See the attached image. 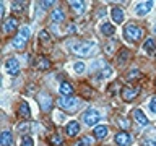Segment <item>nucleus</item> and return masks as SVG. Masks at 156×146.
<instances>
[{"mask_svg": "<svg viewBox=\"0 0 156 146\" xmlns=\"http://www.w3.org/2000/svg\"><path fill=\"white\" fill-rule=\"evenodd\" d=\"M124 34H125V39L130 42H138L141 36H143V29H141L138 24L135 23H130L127 24V26L124 28Z\"/></svg>", "mask_w": 156, "mask_h": 146, "instance_id": "obj_1", "label": "nucleus"}, {"mask_svg": "<svg viewBox=\"0 0 156 146\" xmlns=\"http://www.w3.org/2000/svg\"><path fill=\"white\" fill-rule=\"evenodd\" d=\"M29 36H31V31H29V28H28V26H23V28L18 31L16 36H15L12 46H13L15 49H20V50H21V49L26 46V41L29 39Z\"/></svg>", "mask_w": 156, "mask_h": 146, "instance_id": "obj_2", "label": "nucleus"}, {"mask_svg": "<svg viewBox=\"0 0 156 146\" xmlns=\"http://www.w3.org/2000/svg\"><path fill=\"white\" fill-rule=\"evenodd\" d=\"M57 104H58V107H62V109H65L68 112H75V107L78 106V99L76 97H72V96H63L57 101Z\"/></svg>", "mask_w": 156, "mask_h": 146, "instance_id": "obj_3", "label": "nucleus"}, {"mask_svg": "<svg viewBox=\"0 0 156 146\" xmlns=\"http://www.w3.org/2000/svg\"><path fill=\"white\" fill-rule=\"evenodd\" d=\"M72 50L76 54V55H81V57H88L93 50L91 44L90 42H76L72 46Z\"/></svg>", "mask_w": 156, "mask_h": 146, "instance_id": "obj_4", "label": "nucleus"}, {"mask_svg": "<svg viewBox=\"0 0 156 146\" xmlns=\"http://www.w3.org/2000/svg\"><path fill=\"white\" fill-rule=\"evenodd\" d=\"M99 119H101V114H99L98 110H94V109L86 110V114L83 115V120H85V123L90 125V127H94L98 122H99Z\"/></svg>", "mask_w": 156, "mask_h": 146, "instance_id": "obj_5", "label": "nucleus"}, {"mask_svg": "<svg viewBox=\"0 0 156 146\" xmlns=\"http://www.w3.org/2000/svg\"><path fill=\"white\" fill-rule=\"evenodd\" d=\"M5 71H8L10 75H16V73L20 71V63L16 58H8L7 62H5Z\"/></svg>", "mask_w": 156, "mask_h": 146, "instance_id": "obj_6", "label": "nucleus"}, {"mask_svg": "<svg viewBox=\"0 0 156 146\" xmlns=\"http://www.w3.org/2000/svg\"><path fill=\"white\" fill-rule=\"evenodd\" d=\"M138 92H140V88H130V86H127L122 89V97H124L125 101H133L136 96H138Z\"/></svg>", "mask_w": 156, "mask_h": 146, "instance_id": "obj_7", "label": "nucleus"}, {"mask_svg": "<svg viewBox=\"0 0 156 146\" xmlns=\"http://www.w3.org/2000/svg\"><path fill=\"white\" fill-rule=\"evenodd\" d=\"M115 143L119 146H129L132 143L130 133H127V131H119V133L115 135Z\"/></svg>", "mask_w": 156, "mask_h": 146, "instance_id": "obj_8", "label": "nucleus"}, {"mask_svg": "<svg viewBox=\"0 0 156 146\" xmlns=\"http://www.w3.org/2000/svg\"><path fill=\"white\" fill-rule=\"evenodd\" d=\"M133 119L136 120V123H138L140 127H146V125H148V119H146V115L143 114V110H140V109L133 110Z\"/></svg>", "mask_w": 156, "mask_h": 146, "instance_id": "obj_9", "label": "nucleus"}, {"mask_svg": "<svg viewBox=\"0 0 156 146\" xmlns=\"http://www.w3.org/2000/svg\"><path fill=\"white\" fill-rule=\"evenodd\" d=\"M153 8V2H141V3H138L136 5V8H135V12H136V15H146L150 12V10Z\"/></svg>", "mask_w": 156, "mask_h": 146, "instance_id": "obj_10", "label": "nucleus"}, {"mask_svg": "<svg viewBox=\"0 0 156 146\" xmlns=\"http://www.w3.org/2000/svg\"><path fill=\"white\" fill-rule=\"evenodd\" d=\"M18 26V19L16 18H8V19H5V23H3V33H12L15 31Z\"/></svg>", "mask_w": 156, "mask_h": 146, "instance_id": "obj_11", "label": "nucleus"}, {"mask_svg": "<svg viewBox=\"0 0 156 146\" xmlns=\"http://www.w3.org/2000/svg\"><path fill=\"white\" fill-rule=\"evenodd\" d=\"M111 15H112V21H114V23L120 24L122 21H124V12H122L119 7H114V8H112Z\"/></svg>", "mask_w": 156, "mask_h": 146, "instance_id": "obj_12", "label": "nucleus"}, {"mask_svg": "<svg viewBox=\"0 0 156 146\" xmlns=\"http://www.w3.org/2000/svg\"><path fill=\"white\" fill-rule=\"evenodd\" d=\"M51 19L54 23H62L63 19H65V12H63L62 8H55L51 15Z\"/></svg>", "mask_w": 156, "mask_h": 146, "instance_id": "obj_13", "label": "nucleus"}, {"mask_svg": "<svg viewBox=\"0 0 156 146\" xmlns=\"http://www.w3.org/2000/svg\"><path fill=\"white\" fill-rule=\"evenodd\" d=\"M107 127L106 125H98V127H94V136L98 140H104L106 136H107Z\"/></svg>", "mask_w": 156, "mask_h": 146, "instance_id": "obj_14", "label": "nucleus"}, {"mask_svg": "<svg viewBox=\"0 0 156 146\" xmlns=\"http://www.w3.org/2000/svg\"><path fill=\"white\" fill-rule=\"evenodd\" d=\"M39 102H41V107H42V110H51V107H52V97H49V96H41L39 97Z\"/></svg>", "mask_w": 156, "mask_h": 146, "instance_id": "obj_15", "label": "nucleus"}, {"mask_svg": "<svg viewBox=\"0 0 156 146\" xmlns=\"http://www.w3.org/2000/svg\"><path fill=\"white\" fill-rule=\"evenodd\" d=\"M18 114L20 117H23V119H29L31 117V112H29V106L26 104V102H21L18 107Z\"/></svg>", "mask_w": 156, "mask_h": 146, "instance_id": "obj_16", "label": "nucleus"}, {"mask_svg": "<svg viewBox=\"0 0 156 146\" xmlns=\"http://www.w3.org/2000/svg\"><path fill=\"white\" fill-rule=\"evenodd\" d=\"M12 143H13V136H12V133L5 130L3 133H2V136H0V144H2V146H10Z\"/></svg>", "mask_w": 156, "mask_h": 146, "instance_id": "obj_17", "label": "nucleus"}, {"mask_svg": "<svg viewBox=\"0 0 156 146\" xmlns=\"http://www.w3.org/2000/svg\"><path fill=\"white\" fill-rule=\"evenodd\" d=\"M78 131H80L78 122H70V123L67 125V135L68 136H75V135H78Z\"/></svg>", "mask_w": 156, "mask_h": 146, "instance_id": "obj_18", "label": "nucleus"}, {"mask_svg": "<svg viewBox=\"0 0 156 146\" xmlns=\"http://www.w3.org/2000/svg\"><path fill=\"white\" fill-rule=\"evenodd\" d=\"M58 91H60V94H63V96H72L73 88L70 86V83L63 81V83H60V88H58Z\"/></svg>", "mask_w": 156, "mask_h": 146, "instance_id": "obj_19", "label": "nucleus"}, {"mask_svg": "<svg viewBox=\"0 0 156 146\" xmlns=\"http://www.w3.org/2000/svg\"><path fill=\"white\" fill-rule=\"evenodd\" d=\"M36 67L39 70H49V67H51V62L47 60L46 57H39L36 60Z\"/></svg>", "mask_w": 156, "mask_h": 146, "instance_id": "obj_20", "label": "nucleus"}, {"mask_svg": "<svg viewBox=\"0 0 156 146\" xmlns=\"http://www.w3.org/2000/svg\"><path fill=\"white\" fill-rule=\"evenodd\" d=\"M143 47H145V50L148 52L150 55H153V54L156 52V44H154V39H151V37H150V39H146V42H145V46H143Z\"/></svg>", "mask_w": 156, "mask_h": 146, "instance_id": "obj_21", "label": "nucleus"}, {"mask_svg": "<svg viewBox=\"0 0 156 146\" xmlns=\"http://www.w3.org/2000/svg\"><path fill=\"white\" fill-rule=\"evenodd\" d=\"M101 31H102V34H106V36H112V34L115 33V29H114V26H112V24L104 23V24L101 26Z\"/></svg>", "mask_w": 156, "mask_h": 146, "instance_id": "obj_22", "label": "nucleus"}, {"mask_svg": "<svg viewBox=\"0 0 156 146\" xmlns=\"http://www.w3.org/2000/svg\"><path fill=\"white\" fill-rule=\"evenodd\" d=\"M91 143H93L91 136H83V138H80L73 146H91Z\"/></svg>", "mask_w": 156, "mask_h": 146, "instance_id": "obj_23", "label": "nucleus"}, {"mask_svg": "<svg viewBox=\"0 0 156 146\" xmlns=\"http://www.w3.org/2000/svg\"><path fill=\"white\" fill-rule=\"evenodd\" d=\"M72 5V8L75 10V12H78V13H81L83 10H85V2H68Z\"/></svg>", "mask_w": 156, "mask_h": 146, "instance_id": "obj_24", "label": "nucleus"}, {"mask_svg": "<svg viewBox=\"0 0 156 146\" xmlns=\"http://www.w3.org/2000/svg\"><path fill=\"white\" fill-rule=\"evenodd\" d=\"M51 143L55 144V146H62L63 140H62V136H58V135H52L51 136Z\"/></svg>", "mask_w": 156, "mask_h": 146, "instance_id": "obj_25", "label": "nucleus"}, {"mask_svg": "<svg viewBox=\"0 0 156 146\" xmlns=\"http://www.w3.org/2000/svg\"><path fill=\"white\" fill-rule=\"evenodd\" d=\"M24 7V2H13L12 3V10H15V12H21Z\"/></svg>", "mask_w": 156, "mask_h": 146, "instance_id": "obj_26", "label": "nucleus"}, {"mask_svg": "<svg viewBox=\"0 0 156 146\" xmlns=\"http://www.w3.org/2000/svg\"><path fill=\"white\" fill-rule=\"evenodd\" d=\"M21 146H34L31 136H23V141H21Z\"/></svg>", "mask_w": 156, "mask_h": 146, "instance_id": "obj_27", "label": "nucleus"}, {"mask_svg": "<svg viewBox=\"0 0 156 146\" xmlns=\"http://www.w3.org/2000/svg\"><path fill=\"white\" fill-rule=\"evenodd\" d=\"M127 57H129V52H127V50H122V52H120V55L117 57V58H119V63H120V65H122V63H125Z\"/></svg>", "mask_w": 156, "mask_h": 146, "instance_id": "obj_28", "label": "nucleus"}, {"mask_svg": "<svg viewBox=\"0 0 156 146\" xmlns=\"http://www.w3.org/2000/svg\"><path fill=\"white\" fill-rule=\"evenodd\" d=\"M75 71L76 73H83V71H85V63H83V62L75 63Z\"/></svg>", "mask_w": 156, "mask_h": 146, "instance_id": "obj_29", "label": "nucleus"}, {"mask_svg": "<svg viewBox=\"0 0 156 146\" xmlns=\"http://www.w3.org/2000/svg\"><path fill=\"white\" fill-rule=\"evenodd\" d=\"M150 110L153 112V114H156V96L150 101Z\"/></svg>", "mask_w": 156, "mask_h": 146, "instance_id": "obj_30", "label": "nucleus"}, {"mask_svg": "<svg viewBox=\"0 0 156 146\" xmlns=\"http://www.w3.org/2000/svg\"><path fill=\"white\" fill-rule=\"evenodd\" d=\"M39 39H41L42 42L49 41V34H47V31H41V33H39Z\"/></svg>", "mask_w": 156, "mask_h": 146, "instance_id": "obj_31", "label": "nucleus"}, {"mask_svg": "<svg viewBox=\"0 0 156 146\" xmlns=\"http://www.w3.org/2000/svg\"><path fill=\"white\" fill-rule=\"evenodd\" d=\"M140 76V71L138 70H132V73H129V75H127V78H129V80H132V78H138Z\"/></svg>", "mask_w": 156, "mask_h": 146, "instance_id": "obj_32", "label": "nucleus"}, {"mask_svg": "<svg viewBox=\"0 0 156 146\" xmlns=\"http://www.w3.org/2000/svg\"><path fill=\"white\" fill-rule=\"evenodd\" d=\"M143 146H156V140H145Z\"/></svg>", "mask_w": 156, "mask_h": 146, "instance_id": "obj_33", "label": "nucleus"}, {"mask_svg": "<svg viewBox=\"0 0 156 146\" xmlns=\"http://www.w3.org/2000/svg\"><path fill=\"white\" fill-rule=\"evenodd\" d=\"M41 5H42V8H47L49 5H52V2H41Z\"/></svg>", "mask_w": 156, "mask_h": 146, "instance_id": "obj_34", "label": "nucleus"}, {"mask_svg": "<svg viewBox=\"0 0 156 146\" xmlns=\"http://www.w3.org/2000/svg\"><path fill=\"white\" fill-rule=\"evenodd\" d=\"M154 33H156V26H154Z\"/></svg>", "mask_w": 156, "mask_h": 146, "instance_id": "obj_35", "label": "nucleus"}]
</instances>
